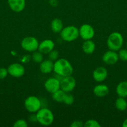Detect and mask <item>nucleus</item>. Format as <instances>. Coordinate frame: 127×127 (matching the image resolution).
I'll list each match as a JSON object with an SVG mask.
<instances>
[{
  "mask_svg": "<svg viewBox=\"0 0 127 127\" xmlns=\"http://www.w3.org/2000/svg\"><path fill=\"white\" fill-rule=\"evenodd\" d=\"M7 69L8 74L14 78H21L25 73V68L24 66L18 63H12Z\"/></svg>",
  "mask_w": 127,
  "mask_h": 127,
  "instance_id": "nucleus-9",
  "label": "nucleus"
},
{
  "mask_svg": "<svg viewBox=\"0 0 127 127\" xmlns=\"http://www.w3.org/2000/svg\"><path fill=\"white\" fill-rule=\"evenodd\" d=\"M79 36L84 40H91L95 35L94 28L91 25L88 24H84L80 27Z\"/></svg>",
  "mask_w": 127,
  "mask_h": 127,
  "instance_id": "nucleus-8",
  "label": "nucleus"
},
{
  "mask_svg": "<svg viewBox=\"0 0 127 127\" xmlns=\"http://www.w3.org/2000/svg\"><path fill=\"white\" fill-rule=\"evenodd\" d=\"M21 45L22 49L24 50L29 52H34L38 50L39 42L36 37L28 36L22 40Z\"/></svg>",
  "mask_w": 127,
  "mask_h": 127,
  "instance_id": "nucleus-6",
  "label": "nucleus"
},
{
  "mask_svg": "<svg viewBox=\"0 0 127 127\" xmlns=\"http://www.w3.org/2000/svg\"><path fill=\"white\" fill-rule=\"evenodd\" d=\"M55 47V43L52 40L46 39L40 42L39 45L38 50L42 54H49Z\"/></svg>",
  "mask_w": 127,
  "mask_h": 127,
  "instance_id": "nucleus-13",
  "label": "nucleus"
},
{
  "mask_svg": "<svg viewBox=\"0 0 127 127\" xmlns=\"http://www.w3.org/2000/svg\"><path fill=\"white\" fill-rule=\"evenodd\" d=\"M51 28L52 32L55 33H60L64 28L63 22L58 18L54 19L51 23Z\"/></svg>",
  "mask_w": 127,
  "mask_h": 127,
  "instance_id": "nucleus-19",
  "label": "nucleus"
},
{
  "mask_svg": "<svg viewBox=\"0 0 127 127\" xmlns=\"http://www.w3.org/2000/svg\"><path fill=\"white\" fill-rule=\"evenodd\" d=\"M71 127H84V124L83 122L81 120H75V121L72 122V124H70Z\"/></svg>",
  "mask_w": 127,
  "mask_h": 127,
  "instance_id": "nucleus-29",
  "label": "nucleus"
},
{
  "mask_svg": "<svg viewBox=\"0 0 127 127\" xmlns=\"http://www.w3.org/2000/svg\"><path fill=\"white\" fill-rule=\"evenodd\" d=\"M54 71L63 78L72 75L73 68L69 61L65 58H59L54 63Z\"/></svg>",
  "mask_w": 127,
  "mask_h": 127,
  "instance_id": "nucleus-1",
  "label": "nucleus"
},
{
  "mask_svg": "<svg viewBox=\"0 0 127 127\" xmlns=\"http://www.w3.org/2000/svg\"><path fill=\"white\" fill-rule=\"evenodd\" d=\"M44 88L48 93L52 94L61 89L60 80L56 78H49L45 81Z\"/></svg>",
  "mask_w": 127,
  "mask_h": 127,
  "instance_id": "nucleus-10",
  "label": "nucleus"
},
{
  "mask_svg": "<svg viewBox=\"0 0 127 127\" xmlns=\"http://www.w3.org/2000/svg\"><path fill=\"white\" fill-rule=\"evenodd\" d=\"M95 43L93 41L91 40H85L82 44V50L85 54L90 55L92 54L95 50Z\"/></svg>",
  "mask_w": 127,
  "mask_h": 127,
  "instance_id": "nucleus-17",
  "label": "nucleus"
},
{
  "mask_svg": "<svg viewBox=\"0 0 127 127\" xmlns=\"http://www.w3.org/2000/svg\"><path fill=\"white\" fill-rule=\"evenodd\" d=\"M61 89L65 93H70L76 86V81L73 77L71 76L62 78L60 80Z\"/></svg>",
  "mask_w": 127,
  "mask_h": 127,
  "instance_id": "nucleus-7",
  "label": "nucleus"
},
{
  "mask_svg": "<svg viewBox=\"0 0 127 127\" xmlns=\"http://www.w3.org/2000/svg\"><path fill=\"white\" fill-rule=\"evenodd\" d=\"M108 75V70L107 69V68L103 66L97 67L92 73L93 79L98 83L104 81L107 78Z\"/></svg>",
  "mask_w": 127,
  "mask_h": 127,
  "instance_id": "nucleus-12",
  "label": "nucleus"
},
{
  "mask_svg": "<svg viewBox=\"0 0 127 127\" xmlns=\"http://www.w3.org/2000/svg\"><path fill=\"white\" fill-rule=\"evenodd\" d=\"M10 9L15 12L23 11L26 6V0H7Z\"/></svg>",
  "mask_w": 127,
  "mask_h": 127,
  "instance_id": "nucleus-14",
  "label": "nucleus"
},
{
  "mask_svg": "<svg viewBox=\"0 0 127 127\" xmlns=\"http://www.w3.org/2000/svg\"><path fill=\"white\" fill-rule=\"evenodd\" d=\"M73 102H74V97H73V95L70 93H66L64 98V104H66V105H70L73 104Z\"/></svg>",
  "mask_w": 127,
  "mask_h": 127,
  "instance_id": "nucleus-23",
  "label": "nucleus"
},
{
  "mask_svg": "<svg viewBox=\"0 0 127 127\" xmlns=\"http://www.w3.org/2000/svg\"><path fill=\"white\" fill-rule=\"evenodd\" d=\"M116 93L119 97L126 98L127 97V81H123L116 87Z\"/></svg>",
  "mask_w": 127,
  "mask_h": 127,
  "instance_id": "nucleus-18",
  "label": "nucleus"
},
{
  "mask_svg": "<svg viewBox=\"0 0 127 127\" xmlns=\"http://www.w3.org/2000/svg\"><path fill=\"white\" fill-rule=\"evenodd\" d=\"M29 120L31 122H37V117H36V114H34V113H32V115H31V116H30Z\"/></svg>",
  "mask_w": 127,
  "mask_h": 127,
  "instance_id": "nucleus-31",
  "label": "nucleus"
},
{
  "mask_svg": "<svg viewBox=\"0 0 127 127\" xmlns=\"http://www.w3.org/2000/svg\"><path fill=\"white\" fill-rule=\"evenodd\" d=\"M49 3L53 7H56L58 5L59 1L58 0H49Z\"/></svg>",
  "mask_w": 127,
  "mask_h": 127,
  "instance_id": "nucleus-30",
  "label": "nucleus"
},
{
  "mask_svg": "<svg viewBox=\"0 0 127 127\" xmlns=\"http://www.w3.org/2000/svg\"><path fill=\"white\" fill-rule=\"evenodd\" d=\"M43 55L41 52L39 51H35V52H32V54L31 55V58L32 60L37 63H41L42 61L44 60Z\"/></svg>",
  "mask_w": 127,
  "mask_h": 127,
  "instance_id": "nucleus-22",
  "label": "nucleus"
},
{
  "mask_svg": "<svg viewBox=\"0 0 127 127\" xmlns=\"http://www.w3.org/2000/svg\"><path fill=\"white\" fill-rule=\"evenodd\" d=\"M93 94L98 97H103L108 95L109 93V88L105 84H100L95 86L93 88Z\"/></svg>",
  "mask_w": 127,
  "mask_h": 127,
  "instance_id": "nucleus-16",
  "label": "nucleus"
},
{
  "mask_svg": "<svg viewBox=\"0 0 127 127\" xmlns=\"http://www.w3.org/2000/svg\"><path fill=\"white\" fill-rule=\"evenodd\" d=\"M118 60H119V57H118V53H117L115 51L111 50L105 52L102 56V61L105 64L108 65H113L116 64Z\"/></svg>",
  "mask_w": 127,
  "mask_h": 127,
  "instance_id": "nucleus-11",
  "label": "nucleus"
},
{
  "mask_svg": "<svg viewBox=\"0 0 127 127\" xmlns=\"http://www.w3.org/2000/svg\"><path fill=\"white\" fill-rule=\"evenodd\" d=\"M8 74L7 69L3 67L0 68V79H5Z\"/></svg>",
  "mask_w": 127,
  "mask_h": 127,
  "instance_id": "nucleus-28",
  "label": "nucleus"
},
{
  "mask_svg": "<svg viewBox=\"0 0 127 127\" xmlns=\"http://www.w3.org/2000/svg\"><path fill=\"white\" fill-rule=\"evenodd\" d=\"M59 53L56 50H52L50 53H49V58L52 61H56L59 58Z\"/></svg>",
  "mask_w": 127,
  "mask_h": 127,
  "instance_id": "nucleus-26",
  "label": "nucleus"
},
{
  "mask_svg": "<svg viewBox=\"0 0 127 127\" xmlns=\"http://www.w3.org/2000/svg\"><path fill=\"white\" fill-rule=\"evenodd\" d=\"M118 57L119 60L123 62L127 61V48H121L118 50Z\"/></svg>",
  "mask_w": 127,
  "mask_h": 127,
  "instance_id": "nucleus-25",
  "label": "nucleus"
},
{
  "mask_svg": "<svg viewBox=\"0 0 127 127\" xmlns=\"http://www.w3.org/2000/svg\"><path fill=\"white\" fill-rule=\"evenodd\" d=\"M85 127H100L101 125L97 120L94 119H90L87 120L84 124Z\"/></svg>",
  "mask_w": 127,
  "mask_h": 127,
  "instance_id": "nucleus-24",
  "label": "nucleus"
},
{
  "mask_svg": "<svg viewBox=\"0 0 127 127\" xmlns=\"http://www.w3.org/2000/svg\"><path fill=\"white\" fill-rule=\"evenodd\" d=\"M28 126L27 122L24 119H19L17 120L14 124V127H27Z\"/></svg>",
  "mask_w": 127,
  "mask_h": 127,
  "instance_id": "nucleus-27",
  "label": "nucleus"
},
{
  "mask_svg": "<svg viewBox=\"0 0 127 127\" xmlns=\"http://www.w3.org/2000/svg\"><path fill=\"white\" fill-rule=\"evenodd\" d=\"M65 92H64L61 89H59L57 91L52 94V99L54 100L57 102H63L64 98L65 95Z\"/></svg>",
  "mask_w": 127,
  "mask_h": 127,
  "instance_id": "nucleus-21",
  "label": "nucleus"
},
{
  "mask_svg": "<svg viewBox=\"0 0 127 127\" xmlns=\"http://www.w3.org/2000/svg\"><path fill=\"white\" fill-rule=\"evenodd\" d=\"M123 42L124 39L122 33L118 32H113L108 37L107 45L109 50L117 52L122 48Z\"/></svg>",
  "mask_w": 127,
  "mask_h": 127,
  "instance_id": "nucleus-2",
  "label": "nucleus"
},
{
  "mask_svg": "<svg viewBox=\"0 0 127 127\" xmlns=\"http://www.w3.org/2000/svg\"><path fill=\"white\" fill-rule=\"evenodd\" d=\"M37 122L43 126H49L54 120V116L50 109L47 108H41L36 113Z\"/></svg>",
  "mask_w": 127,
  "mask_h": 127,
  "instance_id": "nucleus-3",
  "label": "nucleus"
},
{
  "mask_svg": "<svg viewBox=\"0 0 127 127\" xmlns=\"http://www.w3.org/2000/svg\"><path fill=\"white\" fill-rule=\"evenodd\" d=\"M126 45H127V43H126Z\"/></svg>",
  "mask_w": 127,
  "mask_h": 127,
  "instance_id": "nucleus-33",
  "label": "nucleus"
},
{
  "mask_svg": "<svg viewBox=\"0 0 127 127\" xmlns=\"http://www.w3.org/2000/svg\"><path fill=\"white\" fill-rule=\"evenodd\" d=\"M115 107L120 111H125L127 109V101L125 98L119 97L115 100Z\"/></svg>",
  "mask_w": 127,
  "mask_h": 127,
  "instance_id": "nucleus-20",
  "label": "nucleus"
},
{
  "mask_svg": "<svg viewBox=\"0 0 127 127\" xmlns=\"http://www.w3.org/2000/svg\"><path fill=\"white\" fill-rule=\"evenodd\" d=\"M40 71L43 74H49L54 71V62L51 60H45L40 63Z\"/></svg>",
  "mask_w": 127,
  "mask_h": 127,
  "instance_id": "nucleus-15",
  "label": "nucleus"
},
{
  "mask_svg": "<svg viewBox=\"0 0 127 127\" xmlns=\"http://www.w3.org/2000/svg\"><path fill=\"white\" fill-rule=\"evenodd\" d=\"M24 107L29 112L34 114L41 108V102L37 97L31 95L25 99Z\"/></svg>",
  "mask_w": 127,
  "mask_h": 127,
  "instance_id": "nucleus-5",
  "label": "nucleus"
},
{
  "mask_svg": "<svg viewBox=\"0 0 127 127\" xmlns=\"http://www.w3.org/2000/svg\"><path fill=\"white\" fill-rule=\"evenodd\" d=\"M61 37L65 42H73L79 37V31L74 26H68L64 27L61 32Z\"/></svg>",
  "mask_w": 127,
  "mask_h": 127,
  "instance_id": "nucleus-4",
  "label": "nucleus"
},
{
  "mask_svg": "<svg viewBox=\"0 0 127 127\" xmlns=\"http://www.w3.org/2000/svg\"><path fill=\"white\" fill-rule=\"evenodd\" d=\"M122 127H127V119L123 121V124H122Z\"/></svg>",
  "mask_w": 127,
  "mask_h": 127,
  "instance_id": "nucleus-32",
  "label": "nucleus"
}]
</instances>
